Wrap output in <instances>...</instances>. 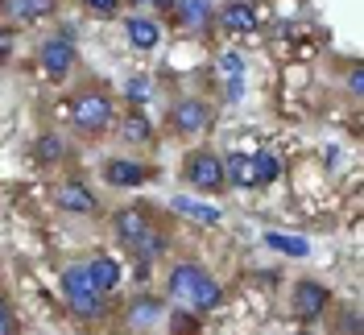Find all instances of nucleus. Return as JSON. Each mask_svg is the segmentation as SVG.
Segmentation results:
<instances>
[{
    "label": "nucleus",
    "instance_id": "10",
    "mask_svg": "<svg viewBox=\"0 0 364 335\" xmlns=\"http://www.w3.org/2000/svg\"><path fill=\"white\" fill-rule=\"evenodd\" d=\"M220 29L224 33H257V13H252L249 0H228L224 9H220Z\"/></svg>",
    "mask_w": 364,
    "mask_h": 335
},
{
    "label": "nucleus",
    "instance_id": "26",
    "mask_svg": "<svg viewBox=\"0 0 364 335\" xmlns=\"http://www.w3.org/2000/svg\"><path fill=\"white\" fill-rule=\"evenodd\" d=\"M91 13H100V17H112L116 9H120V0H83Z\"/></svg>",
    "mask_w": 364,
    "mask_h": 335
},
{
    "label": "nucleus",
    "instance_id": "25",
    "mask_svg": "<svg viewBox=\"0 0 364 335\" xmlns=\"http://www.w3.org/2000/svg\"><path fill=\"white\" fill-rule=\"evenodd\" d=\"M149 79H145V75H136V79H129V100H133V104H149Z\"/></svg>",
    "mask_w": 364,
    "mask_h": 335
},
{
    "label": "nucleus",
    "instance_id": "28",
    "mask_svg": "<svg viewBox=\"0 0 364 335\" xmlns=\"http://www.w3.org/2000/svg\"><path fill=\"white\" fill-rule=\"evenodd\" d=\"M13 50V29H0V54H9Z\"/></svg>",
    "mask_w": 364,
    "mask_h": 335
},
{
    "label": "nucleus",
    "instance_id": "15",
    "mask_svg": "<svg viewBox=\"0 0 364 335\" xmlns=\"http://www.w3.org/2000/svg\"><path fill=\"white\" fill-rule=\"evenodd\" d=\"M124 33H129V42H133L136 50H154L158 38H161L158 21H149V17H129V21H124Z\"/></svg>",
    "mask_w": 364,
    "mask_h": 335
},
{
    "label": "nucleus",
    "instance_id": "23",
    "mask_svg": "<svg viewBox=\"0 0 364 335\" xmlns=\"http://www.w3.org/2000/svg\"><path fill=\"white\" fill-rule=\"evenodd\" d=\"M21 327H17V311L9 307V298L0 294V335H17Z\"/></svg>",
    "mask_w": 364,
    "mask_h": 335
},
{
    "label": "nucleus",
    "instance_id": "19",
    "mask_svg": "<svg viewBox=\"0 0 364 335\" xmlns=\"http://www.w3.org/2000/svg\"><path fill=\"white\" fill-rule=\"evenodd\" d=\"M9 13L17 21H42L54 13V0H9Z\"/></svg>",
    "mask_w": 364,
    "mask_h": 335
},
{
    "label": "nucleus",
    "instance_id": "6",
    "mask_svg": "<svg viewBox=\"0 0 364 335\" xmlns=\"http://www.w3.org/2000/svg\"><path fill=\"white\" fill-rule=\"evenodd\" d=\"M161 319H166L161 298H154V294H133V302H129V311H124V331L145 335V331H154Z\"/></svg>",
    "mask_w": 364,
    "mask_h": 335
},
{
    "label": "nucleus",
    "instance_id": "14",
    "mask_svg": "<svg viewBox=\"0 0 364 335\" xmlns=\"http://www.w3.org/2000/svg\"><path fill=\"white\" fill-rule=\"evenodd\" d=\"M83 269H87V277H91V286L100 294H108L120 282V265H116L112 257H91V261H83Z\"/></svg>",
    "mask_w": 364,
    "mask_h": 335
},
{
    "label": "nucleus",
    "instance_id": "11",
    "mask_svg": "<svg viewBox=\"0 0 364 335\" xmlns=\"http://www.w3.org/2000/svg\"><path fill=\"white\" fill-rule=\"evenodd\" d=\"M54 195H58V207H63V211H75V216H91V211H95V195H91L79 179L63 182Z\"/></svg>",
    "mask_w": 364,
    "mask_h": 335
},
{
    "label": "nucleus",
    "instance_id": "2",
    "mask_svg": "<svg viewBox=\"0 0 364 335\" xmlns=\"http://www.w3.org/2000/svg\"><path fill=\"white\" fill-rule=\"evenodd\" d=\"M70 124L79 137H104V129L112 124V100L104 87H83L70 104Z\"/></svg>",
    "mask_w": 364,
    "mask_h": 335
},
{
    "label": "nucleus",
    "instance_id": "13",
    "mask_svg": "<svg viewBox=\"0 0 364 335\" xmlns=\"http://www.w3.org/2000/svg\"><path fill=\"white\" fill-rule=\"evenodd\" d=\"M170 13H174L186 29H203V25L211 21V0H170Z\"/></svg>",
    "mask_w": 364,
    "mask_h": 335
},
{
    "label": "nucleus",
    "instance_id": "17",
    "mask_svg": "<svg viewBox=\"0 0 364 335\" xmlns=\"http://www.w3.org/2000/svg\"><path fill=\"white\" fill-rule=\"evenodd\" d=\"M120 137H124L129 145H149V141H154V124H149L141 112H129V116L120 120Z\"/></svg>",
    "mask_w": 364,
    "mask_h": 335
},
{
    "label": "nucleus",
    "instance_id": "12",
    "mask_svg": "<svg viewBox=\"0 0 364 335\" xmlns=\"http://www.w3.org/2000/svg\"><path fill=\"white\" fill-rule=\"evenodd\" d=\"M104 179L112 182V186H141V182L149 179V166L129 161V157H116V161L104 166Z\"/></svg>",
    "mask_w": 364,
    "mask_h": 335
},
{
    "label": "nucleus",
    "instance_id": "1",
    "mask_svg": "<svg viewBox=\"0 0 364 335\" xmlns=\"http://www.w3.org/2000/svg\"><path fill=\"white\" fill-rule=\"evenodd\" d=\"M170 294H174L178 307H186L195 314H207L224 302V290L215 286V277L203 273V265H195V261H178L170 269Z\"/></svg>",
    "mask_w": 364,
    "mask_h": 335
},
{
    "label": "nucleus",
    "instance_id": "4",
    "mask_svg": "<svg viewBox=\"0 0 364 335\" xmlns=\"http://www.w3.org/2000/svg\"><path fill=\"white\" fill-rule=\"evenodd\" d=\"M38 63H42V70H46V79H67L70 75V67H75V38H67L63 29L58 33H50L42 46H38Z\"/></svg>",
    "mask_w": 364,
    "mask_h": 335
},
{
    "label": "nucleus",
    "instance_id": "5",
    "mask_svg": "<svg viewBox=\"0 0 364 335\" xmlns=\"http://www.w3.org/2000/svg\"><path fill=\"white\" fill-rule=\"evenodd\" d=\"M207 124H211V108L199 95H182L178 104L170 108V129L178 137H199V133H207Z\"/></svg>",
    "mask_w": 364,
    "mask_h": 335
},
{
    "label": "nucleus",
    "instance_id": "24",
    "mask_svg": "<svg viewBox=\"0 0 364 335\" xmlns=\"http://www.w3.org/2000/svg\"><path fill=\"white\" fill-rule=\"evenodd\" d=\"M220 75L224 79H240L245 75V58L240 54H220Z\"/></svg>",
    "mask_w": 364,
    "mask_h": 335
},
{
    "label": "nucleus",
    "instance_id": "3",
    "mask_svg": "<svg viewBox=\"0 0 364 335\" xmlns=\"http://www.w3.org/2000/svg\"><path fill=\"white\" fill-rule=\"evenodd\" d=\"M63 294H67L70 314H79V319H100L104 314V294L91 286V277L83 265H70L63 273Z\"/></svg>",
    "mask_w": 364,
    "mask_h": 335
},
{
    "label": "nucleus",
    "instance_id": "16",
    "mask_svg": "<svg viewBox=\"0 0 364 335\" xmlns=\"http://www.w3.org/2000/svg\"><path fill=\"white\" fill-rule=\"evenodd\" d=\"M224 182H232V186H257V174H252V157H245V154L224 157Z\"/></svg>",
    "mask_w": 364,
    "mask_h": 335
},
{
    "label": "nucleus",
    "instance_id": "8",
    "mask_svg": "<svg viewBox=\"0 0 364 335\" xmlns=\"http://www.w3.org/2000/svg\"><path fill=\"white\" fill-rule=\"evenodd\" d=\"M154 228H158V223L149 220V211H145V207H120V211L112 216V232H116V236H120L129 248L141 245V240H145Z\"/></svg>",
    "mask_w": 364,
    "mask_h": 335
},
{
    "label": "nucleus",
    "instance_id": "20",
    "mask_svg": "<svg viewBox=\"0 0 364 335\" xmlns=\"http://www.w3.org/2000/svg\"><path fill=\"white\" fill-rule=\"evenodd\" d=\"M67 154V145H63V137L58 133H46L38 137V145H33V157H38V166H58Z\"/></svg>",
    "mask_w": 364,
    "mask_h": 335
},
{
    "label": "nucleus",
    "instance_id": "21",
    "mask_svg": "<svg viewBox=\"0 0 364 335\" xmlns=\"http://www.w3.org/2000/svg\"><path fill=\"white\" fill-rule=\"evenodd\" d=\"M252 174H257V186H261V182H277L282 179V161L265 149V154L252 157Z\"/></svg>",
    "mask_w": 364,
    "mask_h": 335
},
{
    "label": "nucleus",
    "instance_id": "18",
    "mask_svg": "<svg viewBox=\"0 0 364 335\" xmlns=\"http://www.w3.org/2000/svg\"><path fill=\"white\" fill-rule=\"evenodd\" d=\"M170 207H174L178 216H191V220H199V223H220V207H211V203H199V199H170Z\"/></svg>",
    "mask_w": 364,
    "mask_h": 335
},
{
    "label": "nucleus",
    "instance_id": "9",
    "mask_svg": "<svg viewBox=\"0 0 364 335\" xmlns=\"http://www.w3.org/2000/svg\"><path fill=\"white\" fill-rule=\"evenodd\" d=\"M327 302H331L327 286H318V282H298L294 286V314L302 323H315L318 314L327 311Z\"/></svg>",
    "mask_w": 364,
    "mask_h": 335
},
{
    "label": "nucleus",
    "instance_id": "27",
    "mask_svg": "<svg viewBox=\"0 0 364 335\" xmlns=\"http://www.w3.org/2000/svg\"><path fill=\"white\" fill-rule=\"evenodd\" d=\"M348 83H352V95L360 100V95H364V79H360V67L352 70V79H348Z\"/></svg>",
    "mask_w": 364,
    "mask_h": 335
},
{
    "label": "nucleus",
    "instance_id": "7",
    "mask_svg": "<svg viewBox=\"0 0 364 335\" xmlns=\"http://www.w3.org/2000/svg\"><path fill=\"white\" fill-rule=\"evenodd\" d=\"M186 179L199 191H220L224 186V157H215L211 149H195L186 157Z\"/></svg>",
    "mask_w": 364,
    "mask_h": 335
},
{
    "label": "nucleus",
    "instance_id": "22",
    "mask_svg": "<svg viewBox=\"0 0 364 335\" xmlns=\"http://www.w3.org/2000/svg\"><path fill=\"white\" fill-rule=\"evenodd\" d=\"M265 245L277 248V252H290V257H306V240H294V236H282V232H265Z\"/></svg>",
    "mask_w": 364,
    "mask_h": 335
}]
</instances>
